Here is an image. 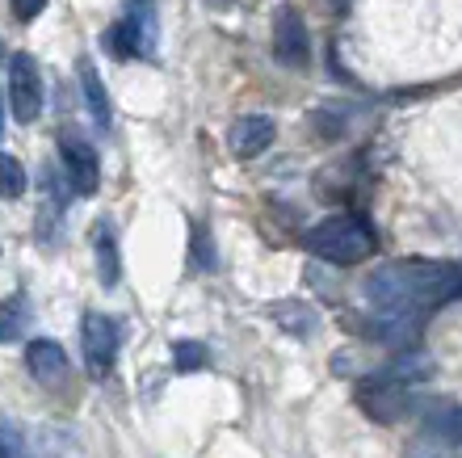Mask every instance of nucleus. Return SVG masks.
Here are the masks:
<instances>
[{"label":"nucleus","instance_id":"nucleus-14","mask_svg":"<svg viewBox=\"0 0 462 458\" xmlns=\"http://www.w3.org/2000/svg\"><path fill=\"white\" fill-rule=\"evenodd\" d=\"M25 193V169L22 160L9 156V152H0V198H22Z\"/></svg>","mask_w":462,"mask_h":458},{"label":"nucleus","instance_id":"nucleus-13","mask_svg":"<svg viewBox=\"0 0 462 458\" xmlns=\"http://www.w3.org/2000/svg\"><path fill=\"white\" fill-rule=\"evenodd\" d=\"M97 274H101V286H118V277H122L118 244H114L110 228H97Z\"/></svg>","mask_w":462,"mask_h":458},{"label":"nucleus","instance_id":"nucleus-12","mask_svg":"<svg viewBox=\"0 0 462 458\" xmlns=\"http://www.w3.org/2000/svg\"><path fill=\"white\" fill-rule=\"evenodd\" d=\"M269 315H273L278 324H286L291 332H299V337H303V332H316V312H311L307 303H294V299L273 303V307H269Z\"/></svg>","mask_w":462,"mask_h":458},{"label":"nucleus","instance_id":"nucleus-15","mask_svg":"<svg viewBox=\"0 0 462 458\" xmlns=\"http://www.w3.org/2000/svg\"><path fill=\"white\" fill-rule=\"evenodd\" d=\"M429 429L446 437V442H454V446H462V408H438L429 416Z\"/></svg>","mask_w":462,"mask_h":458},{"label":"nucleus","instance_id":"nucleus-4","mask_svg":"<svg viewBox=\"0 0 462 458\" xmlns=\"http://www.w3.org/2000/svg\"><path fill=\"white\" fill-rule=\"evenodd\" d=\"M9 106L17 122H34L42 114V72H38V60L25 51L9 60Z\"/></svg>","mask_w":462,"mask_h":458},{"label":"nucleus","instance_id":"nucleus-5","mask_svg":"<svg viewBox=\"0 0 462 458\" xmlns=\"http://www.w3.org/2000/svg\"><path fill=\"white\" fill-rule=\"evenodd\" d=\"M273 55L286 68H307L311 63V34H307V22L299 17L294 5H282L273 13Z\"/></svg>","mask_w":462,"mask_h":458},{"label":"nucleus","instance_id":"nucleus-11","mask_svg":"<svg viewBox=\"0 0 462 458\" xmlns=\"http://www.w3.org/2000/svg\"><path fill=\"white\" fill-rule=\"evenodd\" d=\"M80 85H85L88 109H93V122H97V126H110V97H106V85H101V76H97V68H93V60H80Z\"/></svg>","mask_w":462,"mask_h":458},{"label":"nucleus","instance_id":"nucleus-9","mask_svg":"<svg viewBox=\"0 0 462 458\" xmlns=\"http://www.w3.org/2000/svg\"><path fill=\"white\" fill-rule=\"evenodd\" d=\"M25 324H30V294H25V290H13L9 299L0 303V345L22 341Z\"/></svg>","mask_w":462,"mask_h":458},{"label":"nucleus","instance_id":"nucleus-10","mask_svg":"<svg viewBox=\"0 0 462 458\" xmlns=\"http://www.w3.org/2000/svg\"><path fill=\"white\" fill-rule=\"evenodd\" d=\"M106 47H110V55H118V60H131V55L147 51V42H143V30H139L131 17H118V22L106 30Z\"/></svg>","mask_w":462,"mask_h":458},{"label":"nucleus","instance_id":"nucleus-6","mask_svg":"<svg viewBox=\"0 0 462 458\" xmlns=\"http://www.w3.org/2000/svg\"><path fill=\"white\" fill-rule=\"evenodd\" d=\"M60 156H63V177H68L72 193H80V198L97 193L101 164H97V152H93L85 139H63V144H60Z\"/></svg>","mask_w":462,"mask_h":458},{"label":"nucleus","instance_id":"nucleus-7","mask_svg":"<svg viewBox=\"0 0 462 458\" xmlns=\"http://www.w3.org/2000/svg\"><path fill=\"white\" fill-rule=\"evenodd\" d=\"M25 370L34 374L42 387H60L68 379V353H63L60 341L38 337L25 345Z\"/></svg>","mask_w":462,"mask_h":458},{"label":"nucleus","instance_id":"nucleus-8","mask_svg":"<svg viewBox=\"0 0 462 458\" xmlns=\"http://www.w3.org/2000/svg\"><path fill=\"white\" fill-rule=\"evenodd\" d=\"M273 135H278L273 118H265V114H244V118L231 126V135H227L231 156H240V160L261 156V152L273 144Z\"/></svg>","mask_w":462,"mask_h":458},{"label":"nucleus","instance_id":"nucleus-16","mask_svg":"<svg viewBox=\"0 0 462 458\" xmlns=\"http://www.w3.org/2000/svg\"><path fill=\"white\" fill-rule=\"evenodd\" d=\"M210 362V353H207V345H198V341H177L172 345V366L177 370H198V366H207Z\"/></svg>","mask_w":462,"mask_h":458},{"label":"nucleus","instance_id":"nucleus-3","mask_svg":"<svg viewBox=\"0 0 462 458\" xmlns=\"http://www.w3.org/2000/svg\"><path fill=\"white\" fill-rule=\"evenodd\" d=\"M80 345H85V366H88V379H110L114 362H118V324L110 315L101 312H85V324H80Z\"/></svg>","mask_w":462,"mask_h":458},{"label":"nucleus","instance_id":"nucleus-17","mask_svg":"<svg viewBox=\"0 0 462 458\" xmlns=\"http://www.w3.org/2000/svg\"><path fill=\"white\" fill-rule=\"evenodd\" d=\"M13 13H17V22H34L38 13L47 9V0H9Z\"/></svg>","mask_w":462,"mask_h":458},{"label":"nucleus","instance_id":"nucleus-18","mask_svg":"<svg viewBox=\"0 0 462 458\" xmlns=\"http://www.w3.org/2000/svg\"><path fill=\"white\" fill-rule=\"evenodd\" d=\"M0 131H5V109H0Z\"/></svg>","mask_w":462,"mask_h":458},{"label":"nucleus","instance_id":"nucleus-19","mask_svg":"<svg viewBox=\"0 0 462 458\" xmlns=\"http://www.w3.org/2000/svg\"><path fill=\"white\" fill-rule=\"evenodd\" d=\"M0 55H5V51H0Z\"/></svg>","mask_w":462,"mask_h":458},{"label":"nucleus","instance_id":"nucleus-1","mask_svg":"<svg viewBox=\"0 0 462 458\" xmlns=\"http://www.w3.org/2000/svg\"><path fill=\"white\" fill-rule=\"evenodd\" d=\"M362 294L387 332V328H403L408 320H425L433 307L458 299L462 269L450 261H420V257L387 261L362 282Z\"/></svg>","mask_w":462,"mask_h":458},{"label":"nucleus","instance_id":"nucleus-2","mask_svg":"<svg viewBox=\"0 0 462 458\" xmlns=\"http://www.w3.org/2000/svg\"><path fill=\"white\" fill-rule=\"evenodd\" d=\"M378 248L374 228L362 215H332L307 231V253L328 266H357Z\"/></svg>","mask_w":462,"mask_h":458}]
</instances>
